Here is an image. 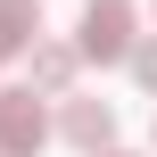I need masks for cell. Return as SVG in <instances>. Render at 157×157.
Returning a JSON list of instances; mask_svg holds the SVG:
<instances>
[{
  "instance_id": "4",
  "label": "cell",
  "mask_w": 157,
  "mask_h": 157,
  "mask_svg": "<svg viewBox=\"0 0 157 157\" xmlns=\"http://www.w3.org/2000/svg\"><path fill=\"white\" fill-rule=\"evenodd\" d=\"M41 50V0H0V58H33Z\"/></svg>"
},
{
  "instance_id": "6",
  "label": "cell",
  "mask_w": 157,
  "mask_h": 157,
  "mask_svg": "<svg viewBox=\"0 0 157 157\" xmlns=\"http://www.w3.org/2000/svg\"><path fill=\"white\" fill-rule=\"evenodd\" d=\"M132 75H141V91H157V33L141 41V50H132Z\"/></svg>"
},
{
  "instance_id": "1",
  "label": "cell",
  "mask_w": 157,
  "mask_h": 157,
  "mask_svg": "<svg viewBox=\"0 0 157 157\" xmlns=\"http://www.w3.org/2000/svg\"><path fill=\"white\" fill-rule=\"evenodd\" d=\"M75 50H83V58H99V66L132 58V50H141V41H132V0H91V8H83V25H75Z\"/></svg>"
},
{
  "instance_id": "7",
  "label": "cell",
  "mask_w": 157,
  "mask_h": 157,
  "mask_svg": "<svg viewBox=\"0 0 157 157\" xmlns=\"http://www.w3.org/2000/svg\"><path fill=\"white\" fill-rule=\"evenodd\" d=\"M108 157H124V149H108Z\"/></svg>"
},
{
  "instance_id": "5",
  "label": "cell",
  "mask_w": 157,
  "mask_h": 157,
  "mask_svg": "<svg viewBox=\"0 0 157 157\" xmlns=\"http://www.w3.org/2000/svg\"><path fill=\"white\" fill-rule=\"evenodd\" d=\"M75 66H83V50H75V41H41V50H33V91H41V99H66Z\"/></svg>"
},
{
  "instance_id": "2",
  "label": "cell",
  "mask_w": 157,
  "mask_h": 157,
  "mask_svg": "<svg viewBox=\"0 0 157 157\" xmlns=\"http://www.w3.org/2000/svg\"><path fill=\"white\" fill-rule=\"evenodd\" d=\"M50 141V108H41V91L25 83V91H0V157H41Z\"/></svg>"
},
{
  "instance_id": "3",
  "label": "cell",
  "mask_w": 157,
  "mask_h": 157,
  "mask_svg": "<svg viewBox=\"0 0 157 157\" xmlns=\"http://www.w3.org/2000/svg\"><path fill=\"white\" fill-rule=\"evenodd\" d=\"M58 132H66L75 149L108 157V141H116V108H108V99H66V108H58Z\"/></svg>"
}]
</instances>
